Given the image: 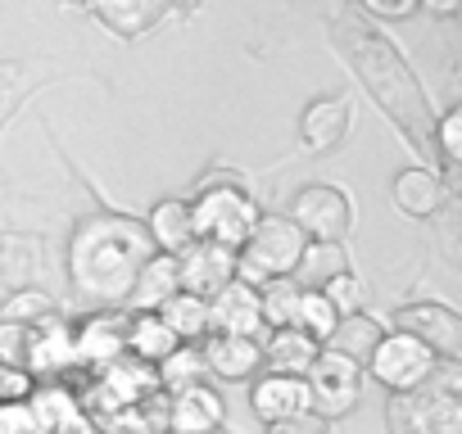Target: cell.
Wrapping results in <instances>:
<instances>
[{"mask_svg": "<svg viewBox=\"0 0 462 434\" xmlns=\"http://www.w3.org/2000/svg\"><path fill=\"white\" fill-rule=\"evenodd\" d=\"M100 389H105V398H114L109 402L114 411H132V407H141L159 393V375H154L150 362H136V357L123 353L118 362H109L100 371Z\"/></svg>", "mask_w": 462, "mask_h": 434, "instance_id": "cell-17", "label": "cell"}, {"mask_svg": "<svg viewBox=\"0 0 462 434\" xmlns=\"http://www.w3.org/2000/svg\"><path fill=\"white\" fill-rule=\"evenodd\" d=\"M208 335H250L263 339V312H259V290L231 281L208 299Z\"/></svg>", "mask_w": 462, "mask_h": 434, "instance_id": "cell-13", "label": "cell"}, {"mask_svg": "<svg viewBox=\"0 0 462 434\" xmlns=\"http://www.w3.org/2000/svg\"><path fill=\"white\" fill-rule=\"evenodd\" d=\"M349 122H354V113H349V100H345V95H318V100H309V109L300 113V140H304L313 154H331V149L345 145Z\"/></svg>", "mask_w": 462, "mask_h": 434, "instance_id": "cell-16", "label": "cell"}, {"mask_svg": "<svg viewBox=\"0 0 462 434\" xmlns=\"http://www.w3.org/2000/svg\"><path fill=\"white\" fill-rule=\"evenodd\" d=\"M199 353H204L208 375L231 380V384L254 380L263 371V344L250 339V335H204L199 339Z\"/></svg>", "mask_w": 462, "mask_h": 434, "instance_id": "cell-15", "label": "cell"}, {"mask_svg": "<svg viewBox=\"0 0 462 434\" xmlns=\"http://www.w3.org/2000/svg\"><path fill=\"white\" fill-rule=\"evenodd\" d=\"M28 393H32V375L0 362V402H23Z\"/></svg>", "mask_w": 462, "mask_h": 434, "instance_id": "cell-34", "label": "cell"}, {"mask_svg": "<svg viewBox=\"0 0 462 434\" xmlns=\"http://www.w3.org/2000/svg\"><path fill=\"white\" fill-rule=\"evenodd\" d=\"M358 5L385 23H399V19H412L417 14V0H358Z\"/></svg>", "mask_w": 462, "mask_h": 434, "instance_id": "cell-36", "label": "cell"}, {"mask_svg": "<svg viewBox=\"0 0 462 434\" xmlns=\"http://www.w3.org/2000/svg\"><path fill=\"white\" fill-rule=\"evenodd\" d=\"M0 434H37L28 398L23 402H0Z\"/></svg>", "mask_w": 462, "mask_h": 434, "instance_id": "cell-35", "label": "cell"}, {"mask_svg": "<svg viewBox=\"0 0 462 434\" xmlns=\"http://www.w3.org/2000/svg\"><path fill=\"white\" fill-rule=\"evenodd\" d=\"M123 339H127V357L150 362V366H159V362L177 348V335L163 326V317H159V312H127Z\"/></svg>", "mask_w": 462, "mask_h": 434, "instance_id": "cell-23", "label": "cell"}, {"mask_svg": "<svg viewBox=\"0 0 462 434\" xmlns=\"http://www.w3.org/2000/svg\"><path fill=\"white\" fill-rule=\"evenodd\" d=\"M154 375H159V393H177V389L204 384V380H208V366H204L199 344H177V348L154 366Z\"/></svg>", "mask_w": 462, "mask_h": 434, "instance_id": "cell-27", "label": "cell"}, {"mask_svg": "<svg viewBox=\"0 0 462 434\" xmlns=\"http://www.w3.org/2000/svg\"><path fill=\"white\" fill-rule=\"evenodd\" d=\"M55 312H60V303L46 290H14L5 303H0V321H14V326H37Z\"/></svg>", "mask_w": 462, "mask_h": 434, "instance_id": "cell-29", "label": "cell"}, {"mask_svg": "<svg viewBox=\"0 0 462 434\" xmlns=\"http://www.w3.org/2000/svg\"><path fill=\"white\" fill-rule=\"evenodd\" d=\"M222 425H226V402L208 380L163 398V434H217Z\"/></svg>", "mask_w": 462, "mask_h": 434, "instance_id": "cell-9", "label": "cell"}, {"mask_svg": "<svg viewBox=\"0 0 462 434\" xmlns=\"http://www.w3.org/2000/svg\"><path fill=\"white\" fill-rule=\"evenodd\" d=\"M250 411L263 425H282L295 416H309V384L300 375H277V371H259L250 380Z\"/></svg>", "mask_w": 462, "mask_h": 434, "instance_id": "cell-11", "label": "cell"}, {"mask_svg": "<svg viewBox=\"0 0 462 434\" xmlns=\"http://www.w3.org/2000/svg\"><path fill=\"white\" fill-rule=\"evenodd\" d=\"M73 366V326L55 317L28 326V353H23V371L32 380H55Z\"/></svg>", "mask_w": 462, "mask_h": 434, "instance_id": "cell-12", "label": "cell"}, {"mask_svg": "<svg viewBox=\"0 0 462 434\" xmlns=\"http://www.w3.org/2000/svg\"><path fill=\"white\" fill-rule=\"evenodd\" d=\"M159 317H163V326L177 335V344H199V339L208 335V299H199V294L177 290V294L159 308Z\"/></svg>", "mask_w": 462, "mask_h": 434, "instance_id": "cell-24", "label": "cell"}, {"mask_svg": "<svg viewBox=\"0 0 462 434\" xmlns=\"http://www.w3.org/2000/svg\"><path fill=\"white\" fill-rule=\"evenodd\" d=\"M381 335H385V326H381L372 312H349V317L336 321V330H331V339H327L322 348H336V353H345V357H354V362L363 366Z\"/></svg>", "mask_w": 462, "mask_h": 434, "instance_id": "cell-25", "label": "cell"}, {"mask_svg": "<svg viewBox=\"0 0 462 434\" xmlns=\"http://www.w3.org/2000/svg\"><path fill=\"white\" fill-rule=\"evenodd\" d=\"M435 371H439V357L421 339H412L408 330H385L363 362V375H372L385 393H412Z\"/></svg>", "mask_w": 462, "mask_h": 434, "instance_id": "cell-4", "label": "cell"}, {"mask_svg": "<svg viewBox=\"0 0 462 434\" xmlns=\"http://www.w3.org/2000/svg\"><path fill=\"white\" fill-rule=\"evenodd\" d=\"M123 326H127L123 312H96V317L78 321V326H73V366H96V371H105L109 362H118V357L127 353Z\"/></svg>", "mask_w": 462, "mask_h": 434, "instance_id": "cell-14", "label": "cell"}, {"mask_svg": "<svg viewBox=\"0 0 462 434\" xmlns=\"http://www.w3.org/2000/svg\"><path fill=\"white\" fill-rule=\"evenodd\" d=\"M390 330H408L412 339H421L439 362H457L462 357V317L448 308V303H435V299H417V303H403L394 312V326Z\"/></svg>", "mask_w": 462, "mask_h": 434, "instance_id": "cell-7", "label": "cell"}, {"mask_svg": "<svg viewBox=\"0 0 462 434\" xmlns=\"http://www.w3.org/2000/svg\"><path fill=\"white\" fill-rule=\"evenodd\" d=\"M263 371H277V375H309V366L318 362L322 344L313 335H304L300 326H282V330H263Z\"/></svg>", "mask_w": 462, "mask_h": 434, "instance_id": "cell-20", "label": "cell"}, {"mask_svg": "<svg viewBox=\"0 0 462 434\" xmlns=\"http://www.w3.org/2000/svg\"><path fill=\"white\" fill-rule=\"evenodd\" d=\"M23 353H28V326L0 321V362H5V366H19V371H23Z\"/></svg>", "mask_w": 462, "mask_h": 434, "instance_id": "cell-33", "label": "cell"}, {"mask_svg": "<svg viewBox=\"0 0 462 434\" xmlns=\"http://www.w3.org/2000/svg\"><path fill=\"white\" fill-rule=\"evenodd\" d=\"M390 199H394V208L408 212V217H430V212L444 203V181H439V172H430V167H403V172H394V181H390Z\"/></svg>", "mask_w": 462, "mask_h": 434, "instance_id": "cell-22", "label": "cell"}, {"mask_svg": "<svg viewBox=\"0 0 462 434\" xmlns=\"http://www.w3.org/2000/svg\"><path fill=\"white\" fill-rule=\"evenodd\" d=\"M28 411L37 434H78L82 429V402L73 389H64L60 380H42L28 393Z\"/></svg>", "mask_w": 462, "mask_h": 434, "instance_id": "cell-18", "label": "cell"}, {"mask_svg": "<svg viewBox=\"0 0 462 434\" xmlns=\"http://www.w3.org/2000/svg\"><path fill=\"white\" fill-rule=\"evenodd\" d=\"M300 294L304 285L295 276H277L268 285H259V312H263V330H282V326H295V312H300Z\"/></svg>", "mask_w": 462, "mask_h": 434, "instance_id": "cell-28", "label": "cell"}, {"mask_svg": "<svg viewBox=\"0 0 462 434\" xmlns=\"http://www.w3.org/2000/svg\"><path fill=\"white\" fill-rule=\"evenodd\" d=\"M304 236L291 217L282 212H259V222L250 231V240L236 249V281L241 285H268L277 276H295V263L304 254Z\"/></svg>", "mask_w": 462, "mask_h": 434, "instance_id": "cell-3", "label": "cell"}, {"mask_svg": "<svg viewBox=\"0 0 462 434\" xmlns=\"http://www.w3.org/2000/svg\"><path fill=\"white\" fill-rule=\"evenodd\" d=\"M286 217L300 227L304 240H331V245H345V236H349V227H354V199H349L340 185L313 181V185L295 190Z\"/></svg>", "mask_w": 462, "mask_h": 434, "instance_id": "cell-6", "label": "cell"}, {"mask_svg": "<svg viewBox=\"0 0 462 434\" xmlns=\"http://www.w3.org/2000/svg\"><path fill=\"white\" fill-rule=\"evenodd\" d=\"M150 254H154V245L136 217L96 212V217H82L69 240V281L78 294H87L96 303H123L136 267Z\"/></svg>", "mask_w": 462, "mask_h": 434, "instance_id": "cell-1", "label": "cell"}, {"mask_svg": "<svg viewBox=\"0 0 462 434\" xmlns=\"http://www.w3.org/2000/svg\"><path fill=\"white\" fill-rule=\"evenodd\" d=\"M363 82H367L372 95H376L390 113H399L403 122H408V113L421 109V95H417V86H412L408 64H403L390 46H381V41H367V55H363Z\"/></svg>", "mask_w": 462, "mask_h": 434, "instance_id": "cell-8", "label": "cell"}, {"mask_svg": "<svg viewBox=\"0 0 462 434\" xmlns=\"http://www.w3.org/2000/svg\"><path fill=\"white\" fill-rule=\"evenodd\" d=\"M141 227L154 245V254H181L186 245H195V227H190V203L186 199H159L145 217Z\"/></svg>", "mask_w": 462, "mask_h": 434, "instance_id": "cell-21", "label": "cell"}, {"mask_svg": "<svg viewBox=\"0 0 462 434\" xmlns=\"http://www.w3.org/2000/svg\"><path fill=\"white\" fill-rule=\"evenodd\" d=\"M181 290V276H177V258L172 254H150L136 276H132V290H127V308L132 312H159L172 294Z\"/></svg>", "mask_w": 462, "mask_h": 434, "instance_id": "cell-19", "label": "cell"}, {"mask_svg": "<svg viewBox=\"0 0 462 434\" xmlns=\"http://www.w3.org/2000/svg\"><path fill=\"white\" fill-rule=\"evenodd\" d=\"M322 290V299L340 312V317H349V312H363V276L349 267V272H340V276H331L327 285H318Z\"/></svg>", "mask_w": 462, "mask_h": 434, "instance_id": "cell-31", "label": "cell"}, {"mask_svg": "<svg viewBox=\"0 0 462 434\" xmlns=\"http://www.w3.org/2000/svg\"><path fill=\"white\" fill-rule=\"evenodd\" d=\"M177 276H181V290H186V294L213 299L222 285L236 281V249L195 240V245H186V249L177 254Z\"/></svg>", "mask_w": 462, "mask_h": 434, "instance_id": "cell-10", "label": "cell"}, {"mask_svg": "<svg viewBox=\"0 0 462 434\" xmlns=\"http://www.w3.org/2000/svg\"><path fill=\"white\" fill-rule=\"evenodd\" d=\"M336 321H340V312L322 299V290H304V294H300L295 326H300L304 335H313L318 344H327V339H331V330H336Z\"/></svg>", "mask_w": 462, "mask_h": 434, "instance_id": "cell-30", "label": "cell"}, {"mask_svg": "<svg viewBox=\"0 0 462 434\" xmlns=\"http://www.w3.org/2000/svg\"><path fill=\"white\" fill-rule=\"evenodd\" d=\"M435 140H439V154L444 163H462V109H444L439 122H435Z\"/></svg>", "mask_w": 462, "mask_h": 434, "instance_id": "cell-32", "label": "cell"}, {"mask_svg": "<svg viewBox=\"0 0 462 434\" xmlns=\"http://www.w3.org/2000/svg\"><path fill=\"white\" fill-rule=\"evenodd\" d=\"M340 272H349V254H345V245H331V240H309L300 263H295V281L304 290H318Z\"/></svg>", "mask_w": 462, "mask_h": 434, "instance_id": "cell-26", "label": "cell"}, {"mask_svg": "<svg viewBox=\"0 0 462 434\" xmlns=\"http://www.w3.org/2000/svg\"><path fill=\"white\" fill-rule=\"evenodd\" d=\"M363 366L354 362V357H345V353H336V348H322L318 353V362L309 366V375H304V384H309V407H313V416L318 420H340V416H349L354 407H358V398H363Z\"/></svg>", "mask_w": 462, "mask_h": 434, "instance_id": "cell-5", "label": "cell"}, {"mask_svg": "<svg viewBox=\"0 0 462 434\" xmlns=\"http://www.w3.org/2000/svg\"><path fill=\"white\" fill-rule=\"evenodd\" d=\"M417 10H426L435 19H453V14H462V0H417Z\"/></svg>", "mask_w": 462, "mask_h": 434, "instance_id": "cell-38", "label": "cell"}, {"mask_svg": "<svg viewBox=\"0 0 462 434\" xmlns=\"http://www.w3.org/2000/svg\"><path fill=\"white\" fill-rule=\"evenodd\" d=\"M263 434H331V425L309 411V416H295V420H282V425H263Z\"/></svg>", "mask_w": 462, "mask_h": 434, "instance_id": "cell-37", "label": "cell"}, {"mask_svg": "<svg viewBox=\"0 0 462 434\" xmlns=\"http://www.w3.org/2000/svg\"><path fill=\"white\" fill-rule=\"evenodd\" d=\"M186 203H190L195 240H208L222 249H241L263 212L254 203V194L241 185V176H204L195 199H186Z\"/></svg>", "mask_w": 462, "mask_h": 434, "instance_id": "cell-2", "label": "cell"}]
</instances>
